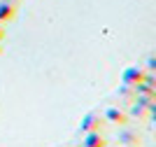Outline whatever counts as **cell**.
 I'll list each match as a JSON object with an SVG mask.
<instances>
[{
  "instance_id": "obj_8",
  "label": "cell",
  "mask_w": 156,
  "mask_h": 147,
  "mask_svg": "<svg viewBox=\"0 0 156 147\" xmlns=\"http://www.w3.org/2000/svg\"><path fill=\"white\" fill-rule=\"evenodd\" d=\"M128 105H130V115H133V117H144V115H147V110H144L140 103L133 101V103H128Z\"/></svg>"
},
{
  "instance_id": "obj_1",
  "label": "cell",
  "mask_w": 156,
  "mask_h": 147,
  "mask_svg": "<svg viewBox=\"0 0 156 147\" xmlns=\"http://www.w3.org/2000/svg\"><path fill=\"white\" fill-rule=\"evenodd\" d=\"M144 75H147L144 68H140V65H130V68H126V70L121 72V82L135 86L137 82H144Z\"/></svg>"
},
{
  "instance_id": "obj_4",
  "label": "cell",
  "mask_w": 156,
  "mask_h": 147,
  "mask_svg": "<svg viewBox=\"0 0 156 147\" xmlns=\"http://www.w3.org/2000/svg\"><path fill=\"white\" fill-rule=\"evenodd\" d=\"M16 17V5L7 2V0H0V24H7Z\"/></svg>"
},
{
  "instance_id": "obj_11",
  "label": "cell",
  "mask_w": 156,
  "mask_h": 147,
  "mask_svg": "<svg viewBox=\"0 0 156 147\" xmlns=\"http://www.w3.org/2000/svg\"><path fill=\"white\" fill-rule=\"evenodd\" d=\"M0 40H5V31H2V24H0Z\"/></svg>"
},
{
  "instance_id": "obj_6",
  "label": "cell",
  "mask_w": 156,
  "mask_h": 147,
  "mask_svg": "<svg viewBox=\"0 0 156 147\" xmlns=\"http://www.w3.org/2000/svg\"><path fill=\"white\" fill-rule=\"evenodd\" d=\"M117 96L121 98L124 103H133V98H135V89H133V84L121 82V86L117 89Z\"/></svg>"
},
{
  "instance_id": "obj_10",
  "label": "cell",
  "mask_w": 156,
  "mask_h": 147,
  "mask_svg": "<svg viewBox=\"0 0 156 147\" xmlns=\"http://www.w3.org/2000/svg\"><path fill=\"white\" fill-rule=\"evenodd\" d=\"M144 70H149V72L156 70V61H154V58H149V61H147V68H144Z\"/></svg>"
},
{
  "instance_id": "obj_7",
  "label": "cell",
  "mask_w": 156,
  "mask_h": 147,
  "mask_svg": "<svg viewBox=\"0 0 156 147\" xmlns=\"http://www.w3.org/2000/svg\"><path fill=\"white\" fill-rule=\"evenodd\" d=\"M133 89H135V94H140V96H154L156 98V86H151V84H147V82H137Z\"/></svg>"
},
{
  "instance_id": "obj_9",
  "label": "cell",
  "mask_w": 156,
  "mask_h": 147,
  "mask_svg": "<svg viewBox=\"0 0 156 147\" xmlns=\"http://www.w3.org/2000/svg\"><path fill=\"white\" fill-rule=\"evenodd\" d=\"M119 140H121V142H126V145H133L135 135H133V133H121V135H119Z\"/></svg>"
},
{
  "instance_id": "obj_3",
  "label": "cell",
  "mask_w": 156,
  "mask_h": 147,
  "mask_svg": "<svg viewBox=\"0 0 156 147\" xmlns=\"http://www.w3.org/2000/svg\"><path fill=\"white\" fill-rule=\"evenodd\" d=\"M82 145H86V147H105L107 142H105V138L100 135V131H84Z\"/></svg>"
},
{
  "instance_id": "obj_13",
  "label": "cell",
  "mask_w": 156,
  "mask_h": 147,
  "mask_svg": "<svg viewBox=\"0 0 156 147\" xmlns=\"http://www.w3.org/2000/svg\"><path fill=\"white\" fill-rule=\"evenodd\" d=\"M7 2H12V5H16V0H7Z\"/></svg>"
},
{
  "instance_id": "obj_5",
  "label": "cell",
  "mask_w": 156,
  "mask_h": 147,
  "mask_svg": "<svg viewBox=\"0 0 156 147\" xmlns=\"http://www.w3.org/2000/svg\"><path fill=\"white\" fill-rule=\"evenodd\" d=\"M82 131H100V117H98L96 112L86 115L84 119H82Z\"/></svg>"
},
{
  "instance_id": "obj_2",
  "label": "cell",
  "mask_w": 156,
  "mask_h": 147,
  "mask_svg": "<svg viewBox=\"0 0 156 147\" xmlns=\"http://www.w3.org/2000/svg\"><path fill=\"white\" fill-rule=\"evenodd\" d=\"M105 119H107L110 124H119V126L128 124V115H126V112H124L121 108H114V105L105 110Z\"/></svg>"
},
{
  "instance_id": "obj_12",
  "label": "cell",
  "mask_w": 156,
  "mask_h": 147,
  "mask_svg": "<svg viewBox=\"0 0 156 147\" xmlns=\"http://www.w3.org/2000/svg\"><path fill=\"white\" fill-rule=\"evenodd\" d=\"M0 54H2V40H0Z\"/></svg>"
}]
</instances>
